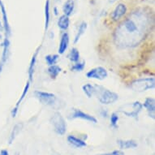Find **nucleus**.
Wrapping results in <instances>:
<instances>
[{
    "instance_id": "f257e3e1",
    "label": "nucleus",
    "mask_w": 155,
    "mask_h": 155,
    "mask_svg": "<svg viewBox=\"0 0 155 155\" xmlns=\"http://www.w3.org/2000/svg\"><path fill=\"white\" fill-rule=\"evenodd\" d=\"M144 36V31L137 21L127 18L118 28L115 41L121 47H132L140 43Z\"/></svg>"
},
{
    "instance_id": "39448f33",
    "label": "nucleus",
    "mask_w": 155,
    "mask_h": 155,
    "mask_svg": "<svg viewBox=\"0 0 155 155\" xmlns=\"http://www.w3.org/2000/svg\"><path fill=\"white\" fill-rule=\"evenodd\" d=\"M155 86L154 77L140 78L134 81L131 84V89L136 92H145L153 89Z\"/></svg>"
},
{
    "instance_id": "1a4fd4ad",
    "label": "nucleus",
    "mask_w": 155,
    "mask_h": 155,
    "mask_svg": "<svg viewBox=\"0 0 155 155\" xmlns=\"http://www.w3.org/2000/svg\"><path fill=\"white\" fill-rule=\"evenodd\" d=\"M3 53H2V57L0 60V72L2 71L3 68V66L5 65L6 62L8 61V56H9V49H10V41L9 38H6L3 42Z\"/></svg>"
},
{
    "instance_id": "20e7f679",
    "label": "nucleus",
    "mask_w": 155,
    "mask_h": 155,
    "mask_svg": "<svg viewBox=\"0 0 155 155\" xmlns=\"http://www.w3.org/2000/svg\"><path fill=\"white\" fill-rule=\"evenodd\" d=\"M142 104L140 102L137 101V102L123 105L119 108V111L127 115V117L137 119L138 115L142 110Z\"/></svg>"
},
{
    "instance_id": "f3484780",
    "label": "nucleus",
    "mask_w": 155,
    "mask_h": 155,
    "mask_svg": "<svg viewBox=\"0 0 155 155\" xmlns=\"http://www.w3.org/2000/svg\"><path fill=\"white\" fill-rule=\"evenodd\" d=\"M68 141L69 142L70 145L76 148H82L86 146V143L84 142V140H81L79 138L74 137L72 135H70L68 137Z\"/></svg>"
},
{
    "instance_id": "dca6fc26",
    "label": "nucleus",
    "mask_w": 155,
    "mask_h": 155,
    "mask_svg": "<svg viewBox=\"0 0 155 155\" xmlns=\"http://www.w3.org/2000/svg\"><path fill=\"white\" fill-rule=\"evenodd\" d=\"M117 143L120 145V149L122 150H129L137 147V143L134 140H118Z\"/></svg>"
},
{
    "instance_id": "4be33fe9",
    "label": "nucleus",
    "mask_w": 155,
    "mask_h": 155,
    "mask_svg": "<svg viewBox=\"0 0 155 155\" xmlns=\"http://www.w3.org/2000/svg\"><path fill=\"white\" fill-rule=\"evenodd\" d=\"M87 27H88L87 23L86 22H84V21H83V22L80 25L79 28H78V30H77V33H76V37H75V39H74V43L76 44L79 41V40L81 39V36L84 35V33H85V31H86L87 29Z\"/></svg>"
},
{
    "instance_id": "aec40b11",
    "label": "nucleus",
    "mask_w": 155,
    "mask_h": 155,
    "mask_svg": "<svg viewBox=\"0 0 155 155\" xmlns=\"http://www.w3.org/2000/svg\"><path fill=\"white\" fill-rule=\"evenodd\" d=\"M69 25H70V20H69L68 16L63 15L59 17V21H58V26L60 29L67 30L68 28Z\"/></svg>"
},
{
    "instance_id": "2eb2a0df",
    "label": "nucleus",
    "mask_w": 155,
    "mask_h": 155,
    "mask_svg": "<svg viewBox=\"0 0 155 155\" xmlns=\"http://www.w3.org/2000/svg\"><path fill=\"white\" fill-rule=\"evenodd\" d=\"M69 45V35L68 33H63L61 37V40L59 42V54H63L66 52V51L68 48Z\"/></svg>"
},
{
    "instance_id": "423d86ee",
    "label": "nucleus",
    "mask_w": 155,
    "mask_h": 155,
    "mask_svg": "<svg viewBox=\"0 0 155 155\" xmlns=\"http://www.w3.org/2000/svg\"><path fill=\"white\" fill-rule=\"evenodd\" d=\"M51 122L52 124L54 129V132L58 135L63 136L66 133L67 124L64 120V117L59 112H55L52 115L51 119Z\"/></svg>"
},
{
    "instance_id": "ddd939ff",
    "label": "nucleus",
    "mask_w": 155,
    "mask_h": 155,
    "mask_svg": "<svg viewBox=\"0 0 155 155\" xmlns=\"http://www.w3.org/2000/svg\"><path fill=\"white\" fill-rule=\"evenodd\" d=\"M145 109L147 110L148 114L150 115V117L152 119H154V112H155V100L153 97H148L146 98L142 105Z\"/></svg>"
},
{
    "instance_id": "7ed1b4c3",
    "label": "nucleus",
    "mask_w": 155,
    "mask_h": 155,
    "mask_svg": "<svg viewBox=\"0 0 155 155\" xmlns=\"http://www.w3.org/2000/svg\"><path fill=\"white\" fill-rule=\"evenodd\" d=\"M34 94H35L36 97L44 105L54 107L55 109H59V108L63 107L60 106L61 103H59L60 100L54 94L48 93V92L38 91H38H35Z\"/></svg>"
},
{
    "instance_id": "9b49d317",
    "label": "nucleus",
    "mask_w": 155,
    "mask_h": 155,
    "mask_svg": "<svg viewBox=\"0 0 155 155\" xmlns=\"http://www.w3.org/2000/svg\"><path fill=\"white\" fill-rule=\"evenodd\" d=\"M127 12V7L124 3H120L114 8L111 14V18L114 21H117L120 18L123 17Z\"/></svg>"
},
{
    "instance_id": "5701e85b",
    "label": "nucleus",
    "mask_w": 155,
    "mask_h": 155,
    "mask_svg": "<svg viewBox=\"0 0 155 155\" xmlns=\"http://www.w3.org/2000/svg\"><path fill=\"white\" fill-rule=\"evenodd\" d=\"M50 0H46L45 5V29L47 30L49 27V24L51 21V11H50Z\"/></svg>"
},
{
    "instance_id": "f03ea898",
    "label": "nucleus",
    "mask_w": 155,
    "mask_h": 155,
    "mask_svg": "<svg viewBox=\"0 0 155 155\" xmlns=\"http://www.w3.org/2000/svg\"><path fill=\"white\" fill-rule=\"evenodd\" d=\"M95 96H97L100 103L103 105L112 104L119 99V95L116 93L105 89L104 87L100 85H97V92Z\"/></svg>"
},
{
    "instance_id": "c85d7f7f",
    "label": "nucleus",
    "mask_w": 155,
    "mask_h": 155,
    "mask_svg": "<svg viewBox=\"0 0 155 155\" xmlns=\"http://www.w3.org/2000/svg\"><path fill=\"white\" fill-rule=\"evenodd\" d=\"M97 155H125L124 153L122 152L121 150H114L111 153H101V154Z\"/></svg>"
},
{
    "instance_id": "72a5a7b5",
    "label": "nucleus",
    "mask_w": 155,
    "mask_h": 155,
    "mask_svg": "<svg viewBox=\"0 0 155 155\" xmlns=\"http://www.w3.org/2000/svg\"><path fill=\"white\" fill-rule=\"evenodd\" d=\"M0 28H1V22H0Z\"/></svg>"
},
{
    "instance_id": "7c9ffc66",
    "label": "nucleus",
    "mask_w": 155,
    "mask_h": 155,
    "mask_svg": "<svg viewBox=\"0 0 155 155\" xmlns=\"http://www.w3.org/2000/svg\"><path fill=\"white\" fill-rule=\"evenodd\" d=\"M101 114H102V117H107V110L105 111V110H102V113H101Z\"/></svg>"
},
{
    "instance_id": "9d476101",
    "label": "nucleus",
    "mask_w": 155,
    "mask_h": 155,
    "mask_svg": "<svg viewBox=\"0 0 155 155\" xmlns=\"http://www.w3.org/2000/svg\"><path fill=\"white\" fill-rule=\"evenodd\" d=\"M0 9H1V12H2V18H3V28L6 33V38H9L11 35V28L9 25V22H8V14H7V11H6L5 6L3 4V1L0 0Z\"/></svg>"
},
{
    "instance_id": "2f4dec72",
    "label": "nucleus",
    "mask_w": 155,
    "mask_h": 155,
    "mask_svg": "<svg viewBox=\"0 0 155 155\" xmlns=\"http://www.w3.org/2000/svg\"><path fill=\"white\" fill-rule=\"evenodd\" d=\"M54 14H55V15H58V10H57V8H54Z\"/></svg>"
},
{
    "instance_id": "6ab92c4d",
    "label": "nucleus",
    "mask_w": 155,
    "mask_h": 155,
    "mask_svg": "<svg viewBox=\"0 0 155 155\" xmlns=\"http://www.w3.org/2000/svg\"><path fill=\"white\" fill-rule=\"evenodd\" d=\"M74 8H75V4H74L73 0H68L63 7V12L64 15L69 17L73 12Z\"/></svg>"
},
{
    "instance_id": "412c9836",
    "label": "nucleus",
    "mask_w": 155,
    "mask_h": 155,
    "mask_svg": "<svg viewBox=\"0 0 155 155\" xmlns=\"http://www.w3.org/2000/svg\"><path fill=\"white\" fill-rule=\"evenodd\" d=\"M22 127H23V124H21V123H19V124H16L13 127L12 131L11 132V135H10V137H9V144H12V143L14 141V140L15 139V137H17L18 134L21 132V129H22Z\"/></svg>"
},
{
    "instance_id": "393cba45",
    "label": "nucleus",
    "mask_w": 155,
    "mask_h": 155,
    "mask_svg": "<svg viewBox=\"0 0 155 155\" xmlns=\"http://www.w3.org/2000/svg\"><path fill=\"white\" fill-rule=\"evenodd\" d=\"M68 58L69 59V60L73 63H77L79 62L80 60V52L76 48H72L71 50V51L69 52L68 55Z\"/></svg>"
},
{
    "instance_id": "bb28decb",
    "label": "nucleus",
    "mask_w": 155,
    "mask_h": 155,
    "mask_svg": "<svg viewBox=\"0 0 155 155\" xmlns=\"http://www.w3.org/2000/svg\"><path fill=\"white\" fill-rule=\"evenodd\" d=\"M84 67H85V62H77L76 64H74L73 66L71 67V71H82L84 69Z\"/></svg>"
},
{
    "instance_id": "f8f14e48",
    "label": "nucleus",
    "mask_w": 155,
    "mask_h": 155,
    "mask_svg": "<svg viewBox=\"0 0 155 155\" xmlns=\"http://www.w3.org/2000/svg\"><path fill=\"white\" fill-rule=\"evenodd\" d=\"M29 87H30V82L28 81H27V83H26L25 86V88H24L23 93H22V94H21L20 99L18 100L17 102H16V104H15V106L14 107V108L12 109V116L13 118H15V116H16V114H17V113H18V110H19V107H20V105L21 104L22 101L25 99V96L27 95V94H28V89H29Z\"/></svg>"
},
{
    "instance_id": "c756f323",
    "label": "nucleus",
    "mask_w": 155,
    "mask_h": 155,
    "mask_svg": "<svg viewBox=\"0 0 155 155\" xmlns=\"http://www.w3.org/2000/svg\"><path fill=\"white\" fill-rule=\"evenodd\" d=\"M0 155H9V153H8V150H1V152H0Z\"/></svg>"
},
{
    "instance_id": "473e14b6",
    "label": "nucleus",
    "mask_w": 155,
    "mask_h": 155,
    "mask_svg": "<svg viewBox=\"0 0 155 155\" xmlns=\"http://www.w3.org/2000/svg\"><path fill=\"white\" fill-rule=\"evenodd\" d=\"M116 0H109L110 3H114V2H115Z\"/></svg>"
},
{
    "instance_id": "4468645a",
    "label": "nucleus",
    "mask_w": 155,
    "mask_h": 155,
    "mask_svg": "<svg viewBox=\"0 0 155 155\" xmlns=\"http://www.w3.org/2000/svg\"><path fill=\"white\" fill-rule=\"evenodd\" d=\"M40 47L35 51V53L33 54L32 59H31L30 63H29V67H28V81L32 82L33 81V73H34V68H35L36 61H37V57H38V52H39Z\"/></svg>"
},
{
    "instance_id": "0eeeda50",
    "label": "nucleus",
    "mask_w": 155,
    "mask_h": 155,
    "mask_svg": "<svg viewBox=\"0 0 155 155\" xmlns=\"http://www.w3.org/2000/svg\"><path fill=\"white\" fill-rule=\"evenodd\" d=\"M107 76H108V72H107V69L102 67L94 68L88 71L86 74V76L89 79H96L99 80V81L106 79Z\"/></svg>"
},
{
    "instance_id": "6e6552de",
    "label": "nucleus",
    "mask_w": 155,
    "mask_h": 155,
    "mask_svg": "<svg viewBox=\"0 0 155 155\" xmlns=\"http://www.w3.org/2000/svg\"><path fill=\"white\" fill-rule=\"evenodd\" d=\"M71 119H81V120H86L88 122L93 123V124H97V120L94 116L90 115V114H87L85 112L82 111L81 110L74 109L73 113L71 114Z\"/></svg>"
},
{
    "instance_id": "a878e982",
    "label": "nucleus",
    "mask_w": 155,
    "mask_h": 155,
    "mask_svg": "<svg viewBox=\"0 0 155 155\" xmlns=\"http://www.w3.org/2000/svg\"><path fill=\"white\" fill-rule=\"evenodd\" d=\"M59 59V56L58 54H48L45 57L46 64H48L49 66H52V65H55L56 63L58 62Z\"/></svg>"
},
{
    "instance_id": "a211bd4d",
    "label": "nucleus",
    "mask_w": 155,
    "mask_h": 155,
    "mask_svg": "<svg viewBox=\"0 0 155 155\" xmlns=\"http://www.w3.org/2000/svg\"><path fill=\"white\" fill-rule=\"evenodd\" d=\"M82 90L89 98H91L96 94L97 85H93L91 84H86L82 86Z\"/></svg>"
},
{
    "instance_id": "cd10ccee",
    "label": "nucleus",
    "mask_w": 155,
    "mask_h": 155,
    "mask_svg": "<svg viewBox=\"0 0 155 155\" xmlns=\"http://www.w3.org/2000/svg\"><path fill=\"white\" fill-rule=\"evenodd\" d=\"M119 119H120L119 115L115 112L112 113L111 115H110V125L114 128L117 127V123L119 121Z\"/></svg>"
},
{
    "instance_id": "b1692460",
    "label": "nucleus",
    "mask_w": 155,
    "mask_h": 155,
    "mask_svg": "<svg viewBox=\"0 0 155 155\" xmlns=\"http://www.w3.org/2000/svg\"><path fill=\"white\" fill-rule=\"evenodd\" d=\"M62 68L60 67L57 66V65H52V66L49 67L48 70V74L50 75L52 79H55L57 76H59V74L61 72Z\"/></svg>"
}]
</instances>
